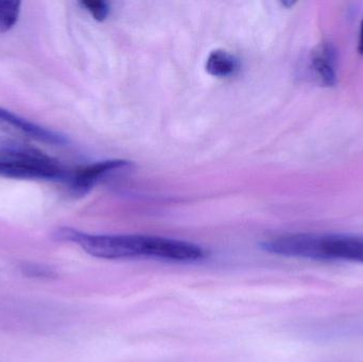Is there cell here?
<instances>
[{"instance_id": "10", "label": "cell", "mask_w": 363, "mask_h": 362, "mask_svg": "<svg viewBox=\"0 0 363 362\" xmlns=\"http://www.w3.org/2000/svg\"><path fill=\"white\" fill-rule=\"evenodd\" d=\"M80 4L87 12L91 13L96 21H104L110 13L108 2L101 1V0H84L81 1Z\"/></svg>"}, {"instance_id": "4", "label": "cell", "mask_w": 363, "mask_h": 362, "mask_svg": "<svg viewBox=\"0 0 363 362\" xmlns=\"http://www.w3.org/2000/svg\"><path fill=\"white\" fill-rule=\"evenodd\" d=\"M133 164L123 159H110L97 162L78 168L72 174H67L70 188L79 195L89 193L96 184L104 181L112 174L132 169Z\"/></svg>"}, {"instance_id": "8", "label": "cell", "mask_w": 363, "mask_h": 362, "mask_svg": "<svg viewBox=\"0 0 363 362\" xmlns=\"http://www.w3.org/2000/svg\"><path fill=\"white\" fill-rule=\"evenodd\" d=\"M21 2L0 1V33L10 31L18 21Z\"/></svg>"}, {"instance_id": "1", "label": "cell", "mask_w": 363, "mask_h": 362, "mask_svg": "<svg viewBox=\"0 0 363 362\" xmlns=\"http://www.w3.org/2000/svg\"><path fill=\"white\" fill-rule=\"evenodd\" d=\"M61 242L78 244L98 259H125L148 257L172 261H196L206 257L204 249L192 242L148 235H93L69 227L55 232Z\"/></svg>"}, {"instance_id": "7", "label": "cell", "mask_w": 363, "mask_h": 362, "mask_svg": "<svg viewBox=\"0 0 363 362\" xmlns=\"http://www.w3.org/2000/svg\"><path fill=\"white\" fill-rule=\"evenodd\" d=\"M205 68L211 76L225 78L236 74L239 69V61L228 51L213 50L207 57Z\"/></svg>"}, {"instance_id": "2", "label": "cell", "mask_w": 363, "mask_h": 362, "mask_svg": "<svg viewBox=\"0 0 363 362\" xmlns=\"http://www.w3.org/2000/svg\"><path fill=\"white\" fill-rule=\"evenodd\" d=\"M260 248L264 252L279 256L363 264V235L286 234L262 242Z\"/></svg>"}, {"instance_id": "9", "label": "cell", "mask_w": 363, "mask_h": 362, "mask_svg": "<svg viewBox=\"0 0 363 362\" xmlns=\"http://www.w3.org/2000/svg\"><path fill=\"white\" fill-rule=\"evenodd\" d=\"M19 269L27 278H38V280H52L57 276L55 269L40 264H23Z\"/></svg>"}, {"instance_id": "6", "label": "cell", "mask_w": 363, "mask_h": 362, "mask_svg": "<svg viewBox=\"0 0 363 362\" xmlns=\"http://www.w3.org/2000/svg\"><path fill=\"white\" fill-rule=\"evenodd\" d=\"M337 55L334 46L323 43L315 48L311 55V68L317 78L325 86L337 84Z\"/></svg>"}, {"instance_id": "5", "label": "cell", "mask_w": 363, "mask_h": 362, "mask_svg": "<svg viewBox=\"0 0 363 362\" xmlns=\"http://www.w3.org/2000/svg\"><path fill=\"white\" fill-rule=\"evenodd\" d=\"M0 131L55 146H61L67 142L65 136L62 134L36 125L4 108H0Z\"/></svg>"}, {"instance_id": "3", "label": "cell", "mask_w": 363, "mask_h": 362, "mask_svg": "<svg viewBox=\"0 0 363 362\" xmlns=\"http://www.w3.org/2000/svg\"><path fill=\"white\" fill-rule=\"evenodd\" d=\"M0 176L15 180H55L66 172L57 159L21 145L0 148Z\"/></svg>"}, {"instance_id": "11", "label": "cell", "mask_w": 363, "mask_h": 362, "mask_svg": "<svg viewBox=\"0 0 363 362\" xmlns=\"http://www.w3.org/2000/svg\"><path fill=\"white\" fill-rule=\"evenodd\" d=\"M358 51L363 55V18L360 23L359 42H358Z\"/></svg>"}]
</instances>
